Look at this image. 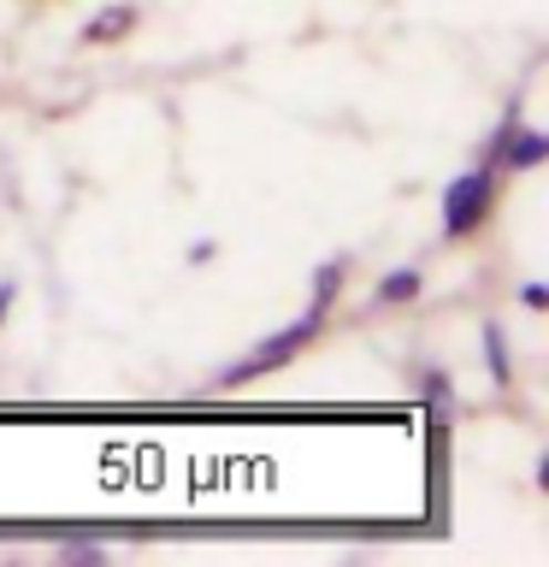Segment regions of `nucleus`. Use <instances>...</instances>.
I'll list each match as a JSON object with an SVG mask.
<instances>
[{"mask_svg": "<svg viewBox=\"0 0 549 567\" xmlns=\"http://www.w3.org/2000/svg\"><path fill=\"white\" fill-rule=\"evenodd\" d=\"M325 319H331V313L308 308L301 319H290V326H278L272 337H260V343L248 349L237 367H225L219 379H207V384H201V396H230V390H248V384H260L266 372H283V367H296L301 354H308V349L319 343V337H325Z\"/></svg>", "mask_w": 549, "mask_h": 567, "instance_id": "1", "label": "nucleus"}, {"mask_svg": "<svg viewBox=\"0 0 549 567\" xmlns=\"http://www.w3.org/2000/svg\"><path fill=\"white\" fill-rule=\"evenodd\" d=\"M503 166H490V159H478L473 172H460L443 184V243L460 248L473 243L478 230L496 219V202H503Z\"/></svg>", "mask_w": 549, "mask_h": 567, "instance_id": "2", "label": "nucleus"}, {"mask_svg": "<svg viewBox=\"0 0 549 567\" xmlns=\"http://www.w3.org/2000/svg\"><path fill=\"white\" fill-rule=\"evenodd\" d=\"M142 24V7L136 0H106V7H95L83 18V30H77V48L89 53H101V48H118V42H131Z\"/></svg>", "mask_w": 549, "mask_h": 567, "instance_id": "3", "label": "nucleus"}, {"mask_svg": "<svg viewBox=\"0 0 549 567\" xmlns=\"http://www.w3.org/2000/svg\"><path fill=\"white\" fill-rule=\"evenodd\" d=\"M549 159V131H538V124H514L508 142H503V154H496V166H503V177H520V172H538Z\"/></svg>", "mask_w": 549, "mask_h": 567, "instance_id": "4", "label": "nucleus"}, {"mask_svg": "<svg viewBox=\"0 0 549 567\" xmlns=\"http://www.w3.org/2000/svg\"><path fill=\"white\" fill-rule=\"evenodd\" d=\"M425 296V272L419 266H390L379 278V290H372V313H396V308H414Z\"/></svg>", "mask_w": 549, "mask_h": 567, "instance_id": "5", "label": "nucleus"}, {"mask_svg": "<svg viewBox=\"0 0 549 567\" xmlns=\"http://www.w3.org/2000/svg\"><path fill=\"white\" fill-rule=\"evenodd\" d=\"M478 349H485V372H490V384H496V390H514V349H508L503 319H485V326H478Z\"/></svg>", "mask_w": 549, "mask_h": 567, "instance_id": "6", "label": "nucleus"}, {"mask_svg": "<svg viewBox=\"0 0 549 567\" xmlns=\"http://www.w3.org/2000/svg\"><path fill=\"white\" fill-rule=\"evenodd\" d=\"M343 284H349V255H331L325 266H313V278H308V308L331 313L336 301H343Z\"/></svg>", "mask_w": 549, "mask_h": 567, "instance_id": "7", "label": "nucleus"}, {"mask_svg": "<svg viewBox=\"0 0 549 567\" xmlns=\"http://www.w3.org/2000/svg\"><path fill=\"white\" fill-rule=\"evenodd\" d=\"M419 396L425 402H432L437 408V414H455V379H449V372H443V367H419Z\"/></svg>", "mask_w": 549, "mask_h": 567, "instance_id": "8", "label": "nucleus"}, {"mask_svg": "<svg viewBox=\"0 0 549 567\" xmlns=\"http://www.w3.org/2000/svg\"><path fill=\"white\" fill-rule=\"evenodd\" d=\"M60 561H83V567H101V561H106V549H101V544H65V549H60Z\"/></svg>", "mask_w": 549, "mask_h": 567, "instance_id": "9", "label": "nucleus"}, {"mask_svg": "<svg viewBox=\"0 0 549 567\" xmlns=\"http://www.w3.org/2000/svg\"><path fill=\"white\" fill-rule=\"evenodd\" d=\"M520 308H531V313H543V308H549V290H543L538 278H531V284H520Z\"/></svg>", "mask_w": 549, "mask_h": 567, "instance_id": "10", "label": "nucleus"}, {"mask_svg": "<svg viewBox=\"0 0 549 567\" xmlns=\"http://www.w3.org/2000/svg\"><path fill=\"white\" fill-rule=\"evenodd\" d=\"M12 301H18V284H12V278H0V326L12 319Z\"/></svg>", "mask_w": 549, "mask_h": 567, "instance_id": "11", "label": "nucleus"}, {"mask_svg": "<svg viewBox=\"0 0 549 567\" xmlns=\"http://www.w3.org/2000/svg\"><path fill=\"white\" fill-rule=\"evenodd\" d=\"M207 260H213V243L201 237V243H195V248H189V266H207Z\"/></svg>", "mask_w": 549, "mask_h": 567, "instance_id": "12", "label": "nucleus"}]
</instances>
